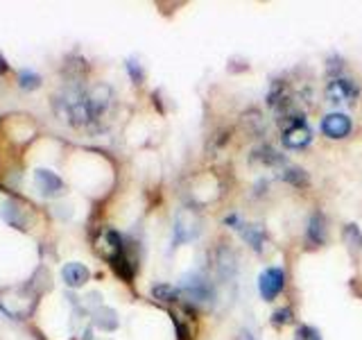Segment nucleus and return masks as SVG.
Segmentation results:
<instances>
[{
    "label": "nucleus",
    "instance_id": "obj_6",
    "mask_svg": "<svg viewBox=\"0 0 362 340\" xmlns=\"http://www.w3.org/2000/svg\"><path fill=\"white\" fill-rule=\"evenodd\" d=\"M283 286H286V272L281 268H267L263 275L258 277V290L263 295L265 302L276 300V295H281Z\"/></svg>",
    "mask_w": 362,
    "mask_h": 340
},
{
    "label": "nucleus",
    "instance_id": "obj_14",
    "mask_svg": "<svg viewBox=\"0 0 362 340\" xmlns=\"http://www.w3.org/2000/svg\"><path fill=\"white\" fill-rule=\"evenodd\" d=\"M179 293L181 290H177L173 286H168V283H163V286H156L154 288V298L161 300V302H177L179 300Z\"/></svg>",
    "mask_w": 362,
    "mask_h": 340
},
{
    "label": "nucleus",
    "instance_id": "obj_12",
    "mask_svg": "<svg viewBox=\"0 0 362 340\" xmlns=\"http://www.w3.org/2000/svg\"><path fill=\"white\" fill-rule=\"evenodd\" d=\"M243 230V236L249 241V245H252L254 249H263V243H265V234L260 227L256 225H249V227H240Z\"/></svg>",
    "mask_w": 362,
    "mask_h": 340
},
{
    "label": "nucleus",
    "instance_id": "obj_15",
    "mask_svg": "<svg viewBox=\"0 0 362 340\" xmlns=\"http://www.w3.org/2000/svg\"><path fill=\"white\" fill-rule=\"evenodd\" d=\"M286 181H290V184H294V186H303L305 181H308V177H305V173L301 168H290V170H286Z\"/></svg>",
    "mask_w": 362,
    "mask_h": 340
},
{
    "label": "nucleus",
    "instance_id": "obj_16",
    "mask_svg": "<svg viewBox=\"0 0 362 340\" xmlns=\"http://www.w3.org/2000/svg\"><path fill=\"white\" fill-rule=\"evenodd\" d=\"M294 340H322V336L313 327H301L297 332V336H294Z\"/></svg>",
    "mask_w": 362,
    "mask_h": 340
},
{
    "label": "nucleus",
    "instance_id": "obj_21",
    "mask_svg": "<svg viewBox=\"0 0 362 340\" xmlns=\"http://www.w3.org/2000/svg\"><path fill=\"white\" fill-rule=\"evenodd\" d=\"M3 71H5V60L0 57V73H3Z\"/></svg>",
    "mask_w": 362,
    "mask_h": 340
},
{
    "label": "nucleus",
    "instance_id": "obj_4",
    "mask_svg": "<svg viewBox=\"0 0 362 340\" xmlns=\"http://www.w3.org/2000/svg\"><path fill=\"white\" fill-rule=\"evenodd\" d=\"M95 249H98V254L102 259H107L111 266L116 264V261L124 254V245H122L120 234L109 230V227L98 234V238H95Z\"/></svg>",
    "mask_w": 362,
    "mask_h": 340
},
{
    "label": "nucleus",
    "instance_id": "obj_13",
    "mask_svg": "<svg viewBox=\"0 0 362 340\" xmlns=\"http://www.w3.org/2000/svg\"><path fill=\"white\" fill-rule=\"evenodd\" d=\"M344 238H346V245L351 247V252H360L362 249V234L356 225H346V230H344Z\"/></svg>",
    "mask_w": 362,
    "mask_h": 340
},
{
    "label": "nucleus",
    "instance_id": "obj_5",
    "mask_svg": "<svg viewBox=\"0 0 362 340\" xmlns=\"http://www.w3.org/2000/svg\"><path fill=\"white\" fill-rule=\"evenodd\" d=\"M181 293L186 295V300L190 302H197V304H211L215 293H213V286L209 283V279L204 275H188L181 283Z\"/></svg>",
    "mask_w": 362,
    "mask_h": 340
},
{
    "label": "nucleus",
    "instance_id": "obj_17",
    "mask_svg": "<svg viewBox=\"0 0 362 340\" xmlns=\"http://www.w3.org/2000/svg\"><path fill=\"white\" fill-rule=\"evenodd\" d=\"M292 320V311L290 309H281V311H276L274 315H272V324H288Z\"/></svg>",
    "mask_w": 362,
    "mask_h": 340
},
{
    "label": "nucleus",
    "instance_id": "obj_19",
    "mask_svg": "<svg viewBox=\"0 0 362 340\" xmlns=\"http://www.w3.org/2000/svg\"><path fill=\"white\" fill-rule=\"evenodd\" d=\"M129 73H134L136 82H141V73H139V68H136V62H129Z\"/></svg>",
    "mask_w": 362,
    "mask_h": 340
},
{
    "label": "nucleus",
    "instance_id": "obj_11",
    "mask_svg": "<svg viewBox=\"0 0 362 340\" xmlns=\"http://www.w3.org/2000/svg\"><path fill=\"white\" fill-rule=\"evenodd\" d=\"M326 241V220L322 213H315L308 222V243L322 245Z\"/></svg>",
    "mask_w": 362,
    "mask_h": 340
},
{
    "label": "nucleus",
    "instance_id": "obj_7",
    "mask_svg": "<svg viewBox=\"0 0 362 340\" xmlns=\"http://www.w3.org/2000/svg\"><path fill=\"white\" fill-rule=\"evenodd\" d=\"M351 128H354V123H351V118L346 116V113H326V116L322 118V132L328 136V139H346Z\"/></svg>",
    "mask_w": 362,
    "mask_h": 340
},
{
    "label": "nucleus",
    "instance_id": "obj_2",
    "mask_svg": "<svg viewBox=\"0 0 362 340\" xmlns=\"http://www.w3.org/2000/svg\"><path fill=\"white\" fill-rule=\"evenodd\" d=\"M279 123L283 130L281 141L286 147H290V150H299V147H305L313 141V130L308 128V123H305L303 113L292 109L288 113H283Z\"/></svg>",
    "mask_w": 362,
    "mask_h": 340
},
{
    "label": "nucleus",
    "instance_id": "obj_20",
    "mask_svg": "<svg viewBox=\"0 0 362 340\" xmlns=\"http://www.w3.org/2000/svg\"><path fill=\"white\" fill-rule=\"evenodd\" d=\"M238 340H254V336L249 332H240V336H238Z\"/></svg>",
    "mask_w": 362,
    "mask_h": 340
},
{
    "label": "nucleus",
    "instance_id": "obj_9",
    "mask_svg": "<svg viewBox=\"0 0 362 340\" xmlns=\"http://www.w3.org/2000/svg\"><path fill=\"white\" fill-rule=\"evenodd\" d=\"M34 181H37V186H39V191L43 193V196H57V193H62V188H64V181L57 177L54 173H50V170H37L34 173Z\"/></svg>",
    "mask_w": 362,
    "mask_h": 340
},
{
    "label": "nucleus",
    "instance_id": "obj_10",
    "mask_svg": "<svg viewBox=\"0 0 362 340\" xmlns=\"http://www.w3.org/2000/svg\"><path fill=\"white\" fill-rule=\"evenodd\" d=\"M62 277H64V281L68 283V286L79 288V286H84V283L88 281V270L82 264H66L64 270H62Z\"/></svg>",
    "mask_w": 362,
    "mask_h": 340
},
{
    "label": "nucleus",
    "instance_id": "obj_1",
    "mask_svg": "<svg viewBox=\"0 0 362 340\" xmlns=\"http://www.w3.org/2000/svg\"><path fill=\"white\" fill-rule=\"evenodd\" d=\"M109 102L111 91L100 84L93 91H68L59 98V111L68 123L88 125L107 111Z\"/></svg>",
    "mask_w": 362,
    "mask_h": 340
},
{
    "label": "nucleus",
    "instance_id": "obj_3",
    "mask_svg": "<svg viewBox=\"0 0 362 340\" xmlns=\"http://www.w3.org/2000/svg\"><path fill=\"white\" fill-rule=\"evenodd\" d=\"M358 96H360L358 84L354 79H346V77H335L326 86V98L328 102H333V105H354Z\"/></svg>",
    "mask_w": 362,
    "mask_h": 340
},
{
    "label": "nucleus",
    "instance_id": "obj_18",
    "mask_svg": "<svg viewBox=\"0 0 362 340\" xmlns=\"http://www.w3.org/2000/svg\"><path fill=\"white\" fill-rule=\"evenodd\" d=\"M21 86H25V89L39 86V75H34V73L23 71V73H21Z\"/></svg>",
    "mask_w": 362,
    "mask_h": 340
},
{
    "label": "nucleus",
    "instance_id": "obj_8",
    "mask_svg": "<svg viewBox=\"0 0 362 340\" xmlns=\"http://www.w3.org/2000/svg\"><path fill=\"white\" fill-rule=\"evenodd\" d=\"M175 232H177V241H190L199 234V218L190 209H184L177 215V225H175Z\"/></svg>",
    "mask_w": 362,
    "mask_h": 340
}]
</instances>
